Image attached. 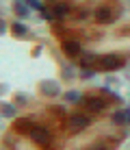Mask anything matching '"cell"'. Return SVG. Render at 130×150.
I'll return each instance as SVG.
<instances>
[{
  "label": "cell",
  "instance_id": "obj_5",
  "mask_svg": "<svg viewBox=\"0 0 130 150\" xmlns=\"http://www.w3.org/2000/svg\"><path fill=\"white\" fill-rule=\"evenodd\" d=\"M63 50L67 57H78V52H80V44H78L76 39H65L63 41Z\"/></svg>",
  "mask_w": 130,
  "mask_h": 150
},
{
  "label": "cell",
  "instance_id": "obj_6",
  "mask_svg": "<svg viewBox=\"0 0 130 150\" xmlns=\"http://www.w3.org/2000/svg\"><path fill=\"white\" fill-rule=\"evenodd\" d=\"M93 15H96V20H98V22H102V24H108L113 20V13H111V9H108V7H98Z\"/></svg>",
  "mask_w": 130,
  "mask_h": 150
},
{
  "label": "cell",
  "instance_id": "obj_14",
  "mask_svg": "<svg viewBox=\"0 0 130 150\" xmlns=\"http://www.w3.org/2000/svg\"><path fill=\"white\" fill-rule=\"evenodd\" d=\"M4 30H7V26H4V22L0 20V33H4Z\"/></svg>",
  "mask_w": 130,
  "mask_h": 150
},
{
  "label": "cell",
  "instance_id": "obj_10",
  "mask_svg": "<svg viewBox=\"0 0 130 150\" xmlns=\"http://www.w3.org/2000/svg\"><path fill=\"white\" fill-rule=\"evenodd\" d=\"M126 111H117V113H113V124H119V126H124L126 124Z\"/></svg>",
  "mask_w": 130,
  "mask_h": 150
},
{
  "label": "cell",
  "instance_id": "obj_3",
  "mask_svg": "<svg viewBox=\"0 0 130 150\" xmlns=\"http://www.w3.org/2000/svg\"><path fill=\"white\" fill-rule=\"evenodd\" d=\"M89 124H91L89 115H82V113H76V115L70 117V128L72 131H85Z\"/></svg>",
  "mask_w": 130,
  "mask_h": 150
},
{
  "label": "cell",
  "instance_id": "obj_9",
  "mask_svg": "<svg viewBox=\"0 0 130 150\" xmlns=\"http://www.w3.org/2000/svg\"><path fill=\"white\" fill-rule=\"evenodd\" d=\"M11 33L15 35V37H24L26 35V26L20 22H11Z\"/></svg>",
  "mask_w": 130,
  "mask_h": 150
},
{
  "label": "cell",
  "instance_id": "obj_13",
  "mask_svg": "<svg viewBox=\"0 0 130 150\" xmlns=\"http://www.w3.org/2000/svg\"><path fill=\"white\" fill-rule=\"evenodd\" d=\"M2 113H4V115H13L15 109H13L11 105H2Z\"/></svg>",
  "mask_w": 130,
  "mask_h": 150
},
{
  "label": "cell",
  "instance_id": "obj_7",
  "mask_svg": "<svg viewBox=\"0 0 130 150\" xmlns=\"http://www.w3.org/2000/svg\"><path fill=\"white\" fill-rule=\"evenodd\" d=\"M30 126H33V122H30V120H15V124H13V131L18 133V135H28Z\"/></svg>",
  "mask_w": 130,
  "mask_h": 150
},
{
  "label": "cell",
  "instance_id": "obj_4",
  "mask_svg": "<svg viewBox=\"0 0 130 150\" xmlns=\"http://www.w3.org/2000/svg\"><path fill=\"white\" fill-rule=\"evenodd\" d=\"M82 105H85L87 111H102L104 107H106V102L102 100V98H96V96H89L82 100Z\"/></svg>",
  "mask_w": 130,
  "mask_h": 150
},
{
  "label": "cell",
  "instance_id": "obj_12",
  "mask_svg": "<svg viewBox=\"0 0 130 150\" xmlns=\"http://www.w3.org/2000/svg\"><path fill=\"white\" fill-rule=\"evenodd\" d=\"M15 13H18L20 18H26V15H28V9H26L24 4H20V2H18V4H15Z\"/></svg>",
  "mask_w": 130,
  "mask_h": 150
},
{
  "label": "cell",
  "instance_id": "obj_8",
  "mask_svg": "<svg viewBox=\"0 0 130 150\" xmlns=\"http://www.w3.org/2000/svg\"><path fill=\"white\" fill-rule=\"evenodd\" d=\"M41 91H44L46 96H56V94H59V85L46 81V83H41Z\"/></svg>",
  "mask_w": 130,
  "mask_h": 150
},
{
  "label": "cell",
  "instance_id": "obj_11",
  "mask_svg": "<svg viewBox=\"0 0 130 150\" xmlns=\"http://www.w3.org/2000/svg\"><path fill=\"white\" fill-rule=\"evenodd\" d=\"M67 11H70V4L67 2H56L54 4V15H65Z\"/></svg>",
  "mask_w": 130,
  "mask_h": 150
},
{
  "label": "cell",
  "instance_id": "obj_2",
  "mask_svg": "<svg viewBox=\"0 0 130 150\" xmlns=\"http://www.w3.org/2000/svg\"><path fill=\"white\" fill-rule=\"evenodd\" d=\"M30 139H33L35 144H39V146H48L50 144V131L46 126H39V124H33L28 131Z\"/></svg>",
  "mask_w": 130,
  "mask_h": 150
},
{
  "label": "cell",
  "instance_id": "obj_1",
  "mask_svg": "<svg viewBox=\"0 0 130 150\" xmlns=\"http://www.w3.org/2000/svg\"><path fill=\"white\" fill-rule=\"evenodd\" d=\"M126 63L122 54H104L98 59V68L100 70H119L122 65Z\"/></svg>",
  "mask_w": 130,
  "mask_h": 150
}]
</instances>
